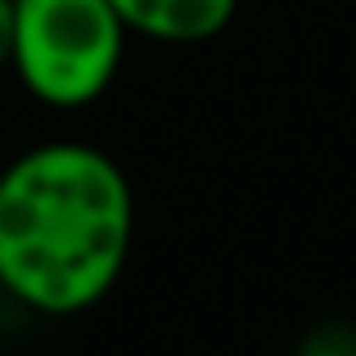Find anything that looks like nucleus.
I'll use <instances>...</instances> for the list:
<instances>
[{"label":"nucleus","mask_w":356,"mask_h":356,"mask_svg":"<svg viewBox=\"0 0 356 356\" xmlns=\"http://www.w3.org/2000/svg\"><path fill=\"white\" fill-rule=\"evenodd\" d=\"M136 239L127 172L95 145L54 140L0 172V289L45 316L108 298Z\"/></svg>","instance_id":"1"},{"label":"nucleus","mask_w":356,"mask_h":356,"mask_svg":"<svg viewBox=\"0 0 356 356\" xmlns=\"http://www.w3.org/2000/svg\"><path fill=\"white\" fill-rule=\"evenodd\" d=\"M127 27L108 0H14V59L32 99L50 108L95 104L118 77Z\"/></svg>","instance_id":"2"},{"label":"nucleus","mask_w":356,"mask_h":356,"mask_svg":"<svg viewBox=\"0 0 356 356\" xmlns=\"http://www.w3.org/2000/svg\"><path fill=\"white\" fill-rule=\"evenodd\" d=\"M127 32L163 45H199L226 32L239 0H108Z\"/></svg>","instance_id":"3"},{"label":"nucleus","mask_w":356,"mask_h":356,"mask_svg":"<svg viewBox=\"0 0 356 356\" xmlns=\"http://www.w3.org/2000/svg\"><path fill=\"white\" fill-rule=\"evenodd\" d=\"M293 356H356V325L330 316V321L312 325V330L298 339Z\"/></svg>","instance_id":"4"},{"label":"nucleus","mask_w":356,"mask_h":356,"mask_svg":"<svg viewBox=\"0 0 356 356\" xmlns=\"http://www.w3.org/2000/svg\"><path fill=\"white\" fill-rule=\"evenodd\" d=\"M14 59V0H0V72Z\"/></svg>","instance_id":"5"}]
</instances>
